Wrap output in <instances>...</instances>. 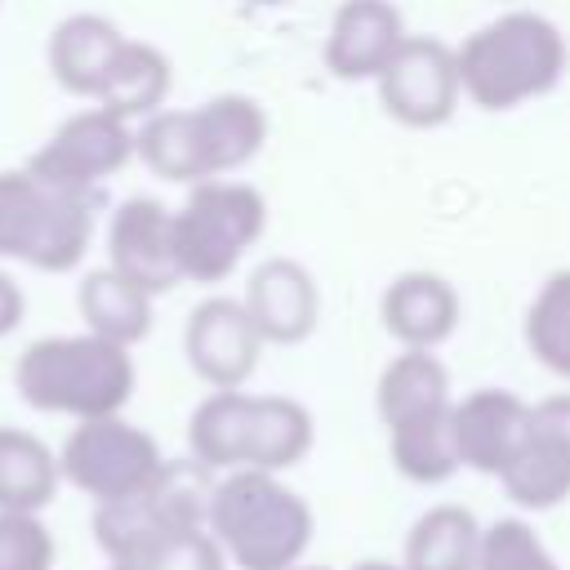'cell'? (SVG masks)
Listing matches in <instances>:
<instances>
[{
  "instance_id": "1",
  "label": "cell",
  "mask_w": 570,
  "mask_h": 570,
  "mask_svg": "<svg viewBox=\"0 0 570 570\" xmlns=\"http://www.w3.org/2000/svg\"><path fill=\"white\" fill-rule=\"evenodd\" d=\"M463 98L481 111H512L561 85L570 45L561 27L534 9H508L454 45Z\"/></svg>"
},
{
  "instance_id": "2",
  "label": "cell",
  "mask_w": 570,
  "mask_h": 570,
  "mask_svg": "<svg viewBox=\"0 0 570 570\" xmlns=\"http://www.w3.org/2000/svg\"><path fill=\"white\" fill-rule=\"evenodd\" d=\"M138 370L129 347L98 338L89 330L80 334H49L22 347L13 365L18 396L40 414H67V419H102L120 414L134 396Z\"/></svg>"
},
{
  "instance_id": "3",
  "label": "cell",
  "mask_w": 570,
  "mask_h": 570,
  "mask_svg": "<svg viewBox=\"0 0 570 570\" xmlns=\"http://www.w3.org/2000/svg\"><path fill=\"white\" fill-rule=\"evenodd\" d=\"M205 525L236 570H289L316 534L307 499L289 490L281 472L258 468H236L214 481Z\"/></svg>"
},
{
  "instance_id": "4",
  "label": "cell",
  "mask_w": 570,
  "mask_h": 570,
  "mask_svg": "<svg viewBox=\"0 0 570 570\" xmlns=\"http://www.w3.org/2000/svg\"><path fill=\"white\" fill-rule=\"evenodd\" d=\"M98 191H71L31 169H0V258L36 272H71L94 240Z\"/></svg>"
},
{
  "instance_id": "5",
  "label": "cell",
  "mask_w": 570,
  "mask_h": 570,
  "mask_svg": "<svg viewBox=\"0 0 570 570\" xmlns=\"http://www.w3.org/2000/svg\"><path fill=\"white\" fill-rule=\"evenodd\" d=\"M214 494V472L196 459H165V468L151 476L147 490L98 503L94 512V539L107 552V561L142 566L165 539L205 530Z\"/></svg>"
},
{
  "instance_id": "6",
  "label": "cell",
  "mask_w": 570,
  "mask_h": 570,
  "mask_svg": "<svg viewBox=\"0 0 570 570\" xmlns=\"http://www.w3.org/2000/svg\"><path fill=\"white\" fill-rule=\"evenodd\" d=\"M267 232V200L254 183L205 178L174 209V254L191 285H223Z\"/></svg>"
},
{
  "instance_id": "7",
  "label": "cell",
  "mask_w": 570,
  "mask_h": 570,
  "mask_svg": "<svg viewBox=\"0 0 570 570\" xmlns=\"http://www.w3.org/2000/svg\"><path fill=\"white\" fill-rule=\"evenodd\" d=\"M58 463H62V481H71L80 494H89L94 503H116L147 490L151 476L165 468V454L156 436L142 432L138 423L120 414H102V419H80L67 432Z\"/></svg>"
},
{
  "instance_id": "8",
  "label": "cell",
  "mask_w": 570,
  "mask_h": 570,
  "mask_svg": "<svg viewBox=\"0 0 570 570\" xmlns=\"http://www.w3.org/2000/svg\"><path fill=\"white\" fill-rule=\"evenodd\" d=\"M134 160V125L111 116L107 107H85L67 116L45 147L27 160V169L53 187L71 191H98L111 174H120Z\"/></svg>"
},
{
  "instance_id": "9",
  "label": "cell",
  "mask_w": 570,
  "mask_h": 570,
  "mask_svg": "<svg viewBox=\"0 0 570 570\" xmlns=\"http://www.w3.org/2000/svg\"><path fill=\"white\" fill-rule=\"evenodd\" d=\"M374 85H379L383 111L405 129L445 125L463 98L454 45H445L436 36H405Z\"/></svg>"
},
{
  "instance_id": "10",
  "label": "cell",
  "mask_w": 570,
  "mask_h": 570,
  "mask_svg": "<svg viewBox=\"0 0 570 570\" xmlns=\"http://www.w3.org/2000/svg\"><path fill=\"white\" fill-rule=\"evenodd\" d=\"M499 485L521 512H548L570 499V396L530 405L525 436L499 472Z\"/></svg>"
},
{
  "instance_id": "11",
  "label": "cell",
  "mask_w": 570,
  "mask_h": 570,
  "mask_svg": "<svg viewBox=\"0 0 570 570\" xmlns=\"http://www.w3.org/2000/svg\"><path fill=\"white\" fill-rule=\"evenodd\" d=\"M263 347L267 343L254 330L245 303L227 294H209L205 303H196L183 325V356L209 387H245V379L258 370Z\"/></svg>"
},
{
  "instance_id": "12",
  "label": "cell",
  "mask_w": 570,
  "mask_h": 570,
  "mask_svg": "<svg viewBox=\"0 0 570 570\" xmlns=\"http://www.w3.org/2000/svg\"><path fill=\"white\" fill-rule=\"evenodd\" d=\"M107 267L134 281L138 289L169 294L183 272L174 254V209L160 205L156 196H129L116 205L107 223Z\"/></svg>"
},
{
  "instance_id": "13",
  "label": "cell",
  "mask_w": 570,
  "mask_h": 570,
  "mask_svg": "<svg viewBox=\"0 0 570 570\" xmlns=\"http://www.w3.org/2000/svg\"><path fill=\"white\" fill-rule=\"evenodd\" d=\"M240 303L254 330L263 334V343H276V347H294L312 338L321 321V289L298 258H263L249 272Z\"/></svg>"
},
{
  "instance_id": "14",
  "label": "cell",
  "mask_w": 570,
  "mask_h": 570,
  "mask_svg": "<svg viewBox=\"0 0 570 570\" xmlns=\"http://www.w3.org/2000/svg\"><path fill=\"white\" fill-rule=\"evenodd\" d=\"M405 36V18L392 0H343L325 31V71L347 85L379 80Z\"/></svg>"
},
{
  "instance_id": "15",
  "label": "cell",
  "mask_w": 570,
  "mask_h": 570,
  "mask_svg": "<svg viewBox=\"0 0 570 570\" xmlns=\"http://www.w3.org/2000/svg\"><path fill=\"white\" fill-rule=\"evenodd\" d=\"M450 423H454L459 463L481 476H499L525 436L530 401H521L508 387H476L463 401H454Z\"/></svg>"
},
{
  "instance_id": "16",
  "label": "cell",
  "mask_w": 570,
  "mask_h": 570,
  "mask_svg": "<svg viewBox=\"0 0 570 570\" xmlns=\"http://www.w3.org/2000/svg\"><path fill=\"white\" fill-rule=\"evenodd\" d=\"M459 312H463L459 289L436 272H401L379 298L383 330L401 347H423V352H436L454 334Z\"/></svg>"
},
{
  "instance_id": "17",
  "label": "cell",
  "mask_w": 570,
  "mask_h": 570,
  "mask_svg": "<svg viewBox=\"0 0 570 570\" xmlns=\"http://www.w3.org/2000/svg\"><path fill=\"white\" fill-rule=\"evenodd\" d=\"M191 125H196V147H200L205 178H232L267 142V111L249 94L205 98L200 107H191Z\"/></svg>"
},
{
  "instance_id": "18",
  "label": "cell",
  "mask_w": 570,
  "mask_h": 570,
  "mask_svg": "<svg viewBox=\"0 0 570 570\" xmlns=\"http://www.w3.org/2000/svg\"><path fill=\"white\" fill-rule=\"evenodd\" d=\"M125 45V31L102 18V13H67L45 45V62L49 76L58 80V89H67L71 98H98L116 53Z\"/></svg>"
},
{
  "instance_id": "19",
  "label": "cell",
  "mask_w": 570,
  "mask_h": 570,
  "mask_svg": "<svg viewBox=\"0 0 570 570\" xmlns=\"http://www.w3.org/2000/svg\"><path fill=\"white\" fill-rule=\"evenodd\" d=\"M450 405H454L450 370L441 365L436 352L401 347L383 365L379 387H374V410H379L383 428H401L410 419H423V414H436V410H450Z\"/></svg>"
},
{
  "instance_id": "20",
  "label": "cell",
  "mask_w": 570,
  "mask_h": 570,
  "mask_svg": "<svg viewBox=\"0 0 570 570\" xmlns=\"http://www.w3.org/2000/svg\"><path fill=\"white\" fill-rule=\"evenodd\" d=\"M249 423H254V392L240 387H209V396L187 419L191 459L209 472L249 468Z\"/></svg>"
},
{
  "instance_id": "21",
  "label": "cell",
  "mask_w": 570,
  "mask_h": 570,
  "mask_svg": "<svg viewBox=\"0 0 570 570\" xmlns=\"http://www.w3.org/2000/svg\"><path fill=\"white\" fill-rule=\"evenodd\" d=\"M169 89H174L169 58L156 45L125 36V45H120V53H116V62H111V71H107V80H102L94 102L107 107L111 116L138 125V120H147V116H156L165 107Z\"/></svg>"
},
{
  "instance_id": "22",
  "label": "cell",
  "mask_w": 570,
  "mask_h": 570,
  "mask_svg": "<svg viewBox=\"0 0 570 570\" xmlns=\"http://www.w3.org/2000/svg\"><path fill=\"white\" fill-rule=\"evenodd\" d=\"M76 307L89 334L111 338L120 347H134L151 334V294L111 267L85 272V281L76 285Z\"/></svg>"
},
{
  "instance_id": "23",
  "label": "cell",
  "mask_w": 570,
  "mask_h": 570,
  "mask_svg": "<svg viewBox=\"0 0 570 570\" xmlns=\"http://www.w3.org/2000/svg\"><path fill=\"white\" fill-rule=\"evenodd\" d=\"M485 525L463 503L428 508L405 534V570H476Z\"/></svg>"
},
{
  "instance_id": "24",
  "label": "cell",
  "mask_w": 570,
  "mask_h": 570,
  "mask_svg": "<svg viewBox=\"0 0 570 570\" xmlns=\"http://www.w3.org/2000/svg\"><path fill=\"white\" fill-rule=\"evenodd\" d=\"M62 485L58 454L27 428H0V512H40Z\"/></svg>"
},
{
  "instance_id": "25",
  "label": "cell",
  "mask_w": 570,
  "mask_h": 570,
  "mask_svg": "<svg viewBox=\"0 0 570 570\" xmlns=\"http://www.w3.org/2000/svg\"><path fill=\"white\" fill-rule=\"evenodd\" d=\"M316 441L312 410L294 396H254V423H249V468L258 472H285L307 459Z\"/></svg>"
},
{
  "instance_id": "26",
  "label": "cell",
  "mask_w": 570,
  "mask_h": 570,
  "mask_svg": "<svg viewBox=\"0 0 570 570\" xmlns=\"http://www.w3.org/2000/svg\"><path fill=\"white\" fill-rule=\"evenodd\" d=\"M450 410H436V414L410 419L401 428H387V454H392V468L405 481H414V485H441V481H450L463 468L459 463V450H454Z\"/></svg>"
},
{
  "instance_id": "27",
  "label": "cell",
  "mask_w": 570,
  "mask_h": 570,
  "mask_svg": "<svg viewBox=\"0 0 570 570\" xmlns=\"http://www.w3.org/2000/svg\"><path fill=\"white\" fill-rule=\"evenodd\" d=\"M134 156L165 183H205V165H200V147H196V125H191V107H160L156 116L134 125Z\"/></svg>"
},
{
  "instance_id": "28",
  "label": "cell",
  "mask_w": 570,
  "mask_h": 570,
  "mask_svg": "<svg viewBox=\"0 0 570 570\" xmlns=\"http://www.w3.org/2000/svg\"><path fill=\"white\" fill-rule=\"evenodd\" d=\"M521 334H525L530 356H534L548 374L570 379V267L552 272V276L534 289V298H530V307H525Z\"/></svg>"
},
{
  "instance_id": "29",
  "label": "cell",
  "mask_w": 570,
  "mask_h": 570,
  "mask_svg": "<svg viewBox=\"0 0 570 570\" xmlns=\"http://www.w3.org/2000/svg\"><path fill=\"white\" fill-rule=\"evenodd\" d=\"M476 570H561L525 517H499L481 534Z\"/></svg>"
},
{
  "instance_id": "30",
  "label": "cell",
  "mask_w": 570,
  "mask_h": 570,
  "mask_svg": "<svg viewBox=\"0 0 570 570\" xmlns=\"http://www.w3.org/2000/svg\"><path fill=\"white\" fill-rule=\"evenodd\" d=\"M58 543L40 512H0V570H53Z\"/></svg>"
},
{
  "instance_id": "31",
  "label": "cell",
  "mask_w": 570,
  "mask_h": 570,
  "mask_svg": "<svg viewBox=\"0 0 570 570\" xmlns=\"http://www.w3.org/2000/svg\"><path fill=\"white\" fill-rule=\"evenodd\" d=\"M142 570H227V557L218 548V539L205 530H187V534H174L165 539L147 561Z\"/></svg>"
},
{
  "instance_id": "32",
  "label": "cell",
  "mask_w": 570,
  "mask_h": 570,
  "mask_svg": "<svg viewBox=\"0 0 570 570\" xmlns=\"http://www.w3.org/2000/svg\"><path fill=\"white\" fill-rule=\"evenodd\" d=\"M22 312H27V294H22V285L0 267V338L18 330Z\"/></svg>"
},
{
  "instance_id": "33",
  "label": "cell",
  "mask_w": 570,
  "mask_h": 570,
  "mask_svg": "<svg viewBox=\"0 0 570 570\" xmlns=\"http://www.w3.org/2000/svg\"><path fill=\"white\" fill-rule=\"evenodd\" d=\"M352 570H405V566H396V561H383V557H365V561H356Z\"/></svg>"
},
{
  "instance_id": "34",
  "label": "cell",
  "mask_w": 570,
  "mask_h": 570,
  "mask_svg": "<svg viewBox=\"0 0 570 570\" xmlns=\"http://www.w3.org/2000/svg\"><path fill=\"white\" fill-rule=\"evenodd\" d=\"M107 570H142V566H120V561H107Z\"/></svg>"
},
{
  "instance_id": "35",
  "label": "cell",
  "mask_w": 570,
  "mask_h": 570,
  "mask_svg": "<svg viewBox=\"0 0 570 570\" xmlns=\"http://www.w3.org/2000/svg\"><path fill=\"white\" fill-rule=\"evenodd\" d=\"M289 570H325V566H303V561H298V566H289Z\"/></svg>"
},
{
  "instance_id": "36",
  "label": "cell",
  "mask_w": 570,
  "mask_h": 570,
  "mask_svg": "<svg viewBox=\"0 0 570 570\" xmlns=\"http://www.w3.org/2000/svg\"><path fill=\"white\" fill-rule=\"evenodd\" d=\"M249 4H263L267 9V4H285V0H249Z\"/></svg>"
}]
</instances>
